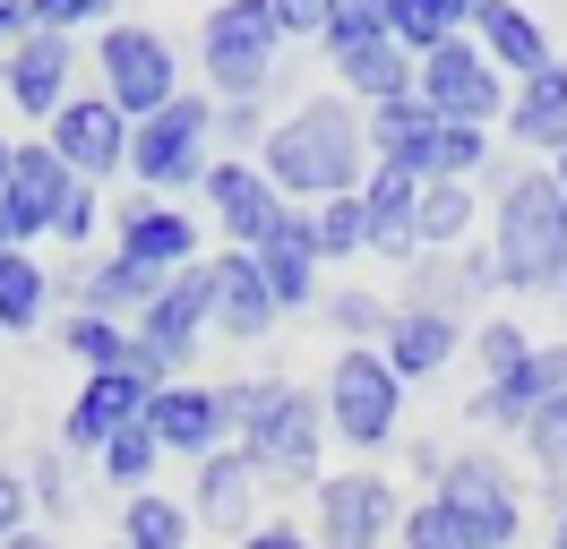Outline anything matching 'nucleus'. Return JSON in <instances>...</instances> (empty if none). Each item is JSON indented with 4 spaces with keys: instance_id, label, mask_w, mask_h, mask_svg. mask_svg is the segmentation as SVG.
<instances>
[{
    "instance_id": "obj_1",
    "label": "nucleus",
    "mask_w": 567,
    "mask_h": 549,
    "mask_svg": "<svg viewBox=\"0 0 567 549\" xmlns=\"http://www.w3.org/2000/svg\"><path fill=\"white\" fill-rule=\"evenodd\" d=\"M249 164L267 172L276 198H292V206L361 198V180H370V121H361V103H344V95H301L276 130L258 137Z\"/></svg>"
},
{
    "instance_id": "obj_2",
    "label": "nucleus",
    "mask_w": 567,
    "mask_h": 549,
    "mask_svg": "<svg viewBox=\"0 0 567 549\" xmlns=\"http://www.w3.org/2000/svg\"><path fill=\"white\" fill-rule=\"evenodd\" d=\"M498 198H491V267H498V292L516 301H550L567 292V198L550 164H516V172H491Z\"/></svg>"
},
{
    "instance_id": "obj_3",
    "label": "nucleus",
    "mask_w": 567,
    "mask_h": 549,
    "mask_svg": "<svg viewBox=\"0 0 567 549\" xmlns=\"http://www.w3.org/2000/svg\"><path fill=\"white\" fill-rule=\"evenodd\" d=\"M233 446L267 489H319L327 473V412L292 377H241L233 386Z\"/></svg>"
},
{
    "instance_id": "obj_4",
    "label": "nucleus",
    "mask_w": 567,
    "mask_h": 549,
    "mask_svg": "<svg viewBox=\"0 0 567 549\" xmlns=\"http://www.w3.org/2000/svg\"><path fill=\"white\" fill-rule=\"evenodd\" d=\"M198 77L207 103H267L284 77V27L267 0H215L198 18Z\"/></svg>"
},
{
    "instance_id": "obj_5",
    "label": "nucleus",
    "mask_w": 567,
    "mask_h": 549,
    "mask_svg": "<svg viewBox=\"0 0 567 549\" xmlns=\"http://www.w3.org/2000/svg\"><path fill=\"white\" fill-rule=\"evenodd\" d=\"M181 52H173V34H155L138 27V18H112L104 34H95V95L138 130V121H155L173 95H189V77H181Z\"/></svg>"
},
{
    "instance_id": "obj_6",
    "label": "nucleus",
    "mask_w": 567,
    "mask_h": 549,
    "mask_svg": "<svg viewBox=\"0 0 567 549\" xmlns=\"http://www.w3.org/2000/svg\"><path fill=\"white\" fill-rule=\"evenodd\" d=\"M207 164H215V103H207V86L173 95L155 121L130 130V180H138L146 198H181V189H198Z\"/></svg>"
},
{
    "instance_id": "obj_7",
    "label": "nucleus",
    "mask_w": 567,
    "mask_h": 549,
    "mask_svg": "<svg viewBox=\"0 0 567 549\" xmlns=\"http://www.w3.org/2000/svg\"><path fill=\"white\" fill-rule=\"evenodd\" d=\"M319 412H327V438H344L353 455L395 446V429H404V377H395L379 352H344V343H336L327 386H319Z\"/></svg>"
},
{
    "instance_id": "obj_8",
    "label": "nucleus",
    "mask_w": 567,
    "mask_h": 549,
    "mask_svg": "<svg viewBox=\"0 0 567 549\" xmlns=\"http://www.w3.org/2000/svg\"><path fill=\"white\" fill-rule=\"evenodd\" d=\"M138 370L155 377V386H173V377H189L198 370V352H207V335H215V283H207V267H181L155 301L138 309Z\"/></svg>"
},
{
    "instance_id": "obj_9",
    "label": "nucleus",
    "mask_w": 567,
    "mask_h": 549,
    "mask_svg": "<svg viewBox=\"0 0 567 549\" xmlns=\"http://www.w3.org/2000/svg\"><path fill=\"white\" fill-rule=\"evenodd\" d=\"M404 498L388 473H319L310 489V541L319 549H395Z\"/></svg>"
},
{
    "instance_id": "obj_10",
    "label": "nucleus",
    "mask_w": 567,
    "mask_h": 549,
    "mask_svg": "<svg viewBox=\"0 0 567 549\" xmlns=\"http://www.w3.org/2000/svg\"><path fill=\"white\" fill-rule=\"evenodd\" d=\"M413 95L439 112V121H456V130H498V112H507V77L491 69V52L456 34V43H439L413 61Z\"/></svg>"
},
{
    "instance_id": "obj_11",
    "label": "nucleus",
    "mask_w": 567,
    "mask_h": 549,
    "mask_svg": "<svg viewBox=\"0 0 567 549\" xmlns=\"http://www.w3.org/2000/svg\"><path fill=\"white\" fill-rule=\"evenodd\" d=\"M430 498H439V507H456L464 524H473V541H482V549H516V541H525V489H516V473L498 464L491 446L447 455V473H439Z\"/></svg>"
},
{
    "instance_id": "obj_12",
    "label": "nucleus",
    "mask_w": 567,
    "mask_h": 549,
    "mask_svg": "<svg viewBox=\"0 0 567 549\" xmlns=\"http://www.w3.org/2000/svg\"><path fill=\"white\" fill-rule=\"evenodd\" d=\"M146 429L164 455L181 464H207L233 446V386H215V377H173V386H155V404H146Z\"/></svg>"
},
{
    "instance_id": "obj_13",
    "label": "nucleus",
    "mask_w": 567,
    "mask_h": 549,
    "mask_svg": "<svg viewBox=\"0 0 567 549\" xmlns=\"http://www.w3.org/2000/svg\"><path fill=\"white\" fill-rule=\"evenodd\" d=\"M43 146L70 164V180H95V189L130 172V121H121V112H112L95 86H78V95L61 103L52 121H43Z\"/></svg>"
},
{
    "instance_id": "obj_14",
    "label": "nucleus",
    "mask_w": 567,
    "mask_h": 549,
    "mask_svg": "<svg viewBox=\"0 0 567 549\" xmlns=\"http://www.w3.org/2000/svg\"><path fill=\"white\" fill-rule=\"evenodd\" d=\"M104 224H112V249H121V258H138V267H155V274L198 267V249H207V232H198V215H189V206L146 198V189L112 198V206H104Z\"/></svg>"
},
{
    "instance_id": "obj_15",
    "label": "nucleus",
    "mask_w": 567,
    "mask_h": 549,
    "mask_svg": "<svg viewBox=\"0 0 567 549\" xmlns=\"http://www.w3.org/2000/svg\"><path fill=\"white\" fill-rule=\"evenodd\" d=\"M146 404H155V377L130 361V370H95L78 377L70 412H61V429H52V446L61 455H104L112 429H130V421H146Z\"/></svg>"
},
{
    "instance_id": "obj_16",
    "label": "nucleus",
    "mask_w": 567,
    "mask_h": 549,
    "mask_svg": "<svg viewBox=\"0 0 567 549\" xmlns=\"http://www.w3.org/2000/svg\"><path fill=\"white\" fill-rule=\"evenodd\" d=\"M559 395H567V343H533L507 377H491V386L464 395V421H473V429H498V438H525V421L542 404H559Z\"/></svg>"
},
{
    "instance_id": "obj_17",
    "label": "nucleus",
    "mask_w": 567,
    "mask_h": 549,
    "mask_svg": "<svg viewBox=\"0 0 567 549\" xmlns=\"http://www.w3.org/2000/svg\"><path fill=\"white\" fill-rule=\"evenodd\" d=\"M258 258V283H267V301H276V318H292V309H319V232H310V206L284 198V215L267 224V240L249 249Z\"/></svg>"
},
{
    "instance_id": "obj_18",
    "label": "nucleus",
    "mask_w": 567,
    "mask_h": 549,
    "mask_svg": "<svg viewBox=\"0 0 567 549\" xmlns=\"http://www.w3.org/2000/svg\"><path fill=\"white\" fill-rule=\"evenodd\" d=\"M198 198H207V215H215V232H224V249H258V240H267V224L284 215L276 180L249 164V155H215L207 180H198Z\"/></svg>"
},
{
    "instance_id": "obj_19",
    "label": "nucleus",
    "mask_w": 567,
    "mask_h": 549,
    "mask_svg": "<svg viewBox=\"0 0 567 549\" xmlns=\"http://www.w3.org/2000/svg\"><path fill=\"white\" fill-rule=\"evenodd\" d=\"M0 95L18 103L27 121H52L61 103L78 95V43L70 34H27L0 52Z\"/></svg>"
},
{
    "instance_id": "obj_20",
    "label": "nucleus",
    "mask_w": 567,
    "mask_h": 549,
    "mask_svg": "<svg viewBox=\"0 0 567 549\" xmlns=\"http://www.w3.org/2000/svg\"><path fill=\"white\" fill-rule=\"evenodd\" d=\"M258 498H267V480L249 473L241 446H224V455H207V464H189V524L198 532H224V541H241L249 524H258Z\"/></svg>"
},
{
    "instance_id": "obj_21",
    "label": "nucleus",
    "mask_w": 567,
    "mask_h": 549,
    "mask_svg": "<svg viewBox=\"0 0 567 549\" xmlns=\"http://www.w3.org/2000/svg\"><path fill=\"white\" fill-rule=\"evenodd\" d=\"M61 198H70V164H61L43 137H18V155H9V189H0L9 240H18V249H27V240H52Z\"/></svg>"
},
{
    "instance_id": "obj_22",
    "label": "nucleus",
    "mask_w": 567,
    "mask_h": 549,
    "mask_svg": "<svg viewBox=\"0 0 567 549\" xmlns=\"http://www.w3.org/2000/svg\"><path fill=\"white\" fill-rule=\"evenodd\" d=\"M464 34H473V43L491 52V69L507 77V86H525V77H542V69L559 61V52H550V27L533 18L525 0H482Z\"/></svg>"
},
{
    "instance_id": "obj_23",
    "label": "nucleus",
    "mask_w": 567,
    "mask_h": 549,
    "mask_svg": "<svg viewBox=\"0 0 567 549\" xmlns=\"http://www.w3.org/2000/svg\"><path fill=\"white\" fill-rule=\"evenodd\" d=\"M207 283H215V335L224 343H267L276 335V301H267L249 249H207Z\"/></svg>"
},
{
    "instance_id": "obj_24",
    "label": "nucleus",
    "mask_w": 567,
    "mask_h": 549,
    "mask_svg": "<svg viewBox=\"0 0 567 549\" xmlns=\"http://www.w3.org/2000/svg\"><path fill=\"white\" fill-rule=\"evenodd\" d=\"M464 335H473L464 318H439V309H404V301H395L388 335H379V361H388L404 386H422V377H439L464 352Z\"/></svg>"
},
{
    "instance_id": "obj_25",
    "label": "nucleus",
    "mask_w": 567,
    "mask_h": 549,
    "mask_svg": "<svg viewBox=\"0 0 567 549\" xmlns=\"http://www.w3.org/2000/svg\"><path fill=\"white\" fill-rule=\"evenodd\" d=\"M498 137L525 146V155H567V61H550L542 77L507 86V112H498Z\"/></svg>"
},
{
    "instance_id": "obj_26",
    "label": "nucleus",
    "mask_w": 567,
    "mask_h": 549,
    "mask_svg": "<svg viewBox=\"0 0 567 549\" xmlns=\"http://www.w3.org/2000/svg\"><path fill=\"white\" fill-rule=\"evenodd\" d=\"M361 215H370V249H379V258H395V267L422 258V180H413V172L370 164V180H361Z\"/></svg>"
},
{
    "instance_id": "obj_27",
    "label": "nucleus",
    "mask_w": 567,
    "mask_h": 549,
    "mask_svg": "<svg viewBox=\"0 0 567 549\" xmlns=\"http://www.w3.org/2000/svg\"><path fill=\"white\" fill-rule=\"evenodd\" d=\"M173 274L138 267V258H121V249H104V258H86V267L70 274V309H95V318H121V327H138V309L164 292Z\"/></svg>"
},
{
    "instance_id": "obj_28",
    "label": "nucleus",
    "mask_w": 567,
    "mask_h": 549,
    "mask_svg": "<svg viewBox=\"0 0 567 549\" xmlns=\"http://www.w3.org/2000/svg\"><path fill=\"white\" fill-rule=\"evenodd\" d=\"M361 121H370V164L430 180V155H439V130H447V121H439L422 95H395V103H379V112H361Z\"/></svg>"
},
{
    "instance_id": "obj_29",
    "label": "nucleus",
    "mask_w": 567,
    "mask_h": 549,
    "mask_svg": "<svg viewBox=\"0 0 567 549\" xmlns=\"http://www.w3.org/2000/svg\"><path fill=\"white\" fill-rule=\"evenodd\" d=\"M61 318V283L35 249H0V335H35Z\"/></svg>"
},
{
    "instance_id": "obj_30",
    "label": "nucleus",
    "mask_w": 567,
    "mask_h": 549,
    "mask_svg": "<svg viewBox=\"0 0 567 549\" xmlns=\"http://www.w3.org/2000/svg\"><path fill=\"white\" fill-rule=\"evenodd\" d=\"M327 69H336V95L361 103V112L413 95V52L404 43H370V52H344V61H327Z\"/></svg>"
},
{
    "instance_id": "obj_31",
    "label": "nucleus",
    "mask_w": 567,
    "mask_h": 549,
    "mask_svg": "<svg viewBox=\"0 0 567 549\" xmlns=\"http://www.w3.org/2000/svg\"><path fill=\"white\" fill-rule=\"evenodd\" d=\"M52 343H61L86 377H95V370H130V361H138V335H130L121 318H95V309H61V318H52Z\"/></svg>"
},
{
    "instance_id": "obj_32",
    "label": "nucleus",
    "mask_w": 567,
    "mask_h": 549,
    "mask_svg": "<svg viewBox=\"0 0 567 549\" xmlns=\"http://www.w3.org/2000/svg\"><path fill=\"white\" fill-rule=\"evenodd\" d=\"M473 224H482V189L473 180H422V249L456 258V249H473Z\"/></svg>"
},
{
    "instance_id": "obj_33",
    "label": "nucleus",
    "mask_w": 567,
    "mask_h": 549,
    "mask_svg": "<svg viewBox=\"0 0 567 549\" xmlns=\"http://www.w3.org/2000/svg\"><path fill=\"white\" fill-rule=\"evenodd\" d=\"M198 541V524L181 507L173 489H138V498H121V549H189Z\"/></svg>"
},
{
    "instance_id": "obj_34",
    "label": "nucleus",
    "mask_w": 567,
    "mask_h": 549,
    "mask_svg": "<svg viewBox=\"0 0 567 549\" xmlns=\"http://www.w3.org/2000/svg\"><path fill=\"white\" fill-rule=\"evenodd\" d=\"M319 318L344 335V352H379L395 301H388V292H370V283H336V292H319Z\"/></svg>"
},
{
    "instance_id": "obj_35",
    "label": "nucleus",
    "mask_w": 567,
    "mask_h": 549,
    "mask_svg": "<svg viewBox=\"0 0 567 549\" xmlns=\"http://www.w3.org/2000/svg\"><path fill=\"white\" fill-rule=\"evenodd\" d=\"M379 18H388V43H404L413 61L464 34V9H456V0H379Z\"/></svg>"
},
{
    "instance_id": "obj_36",
    "label": "nucleus",
    "mask_w": 567,
    "mask_h": 549,
    "mask_svg": "<svg viewBox=\"0 0 567 549\" xmlns=\"http://www.w3.org/2000/svg\"><path fill=\"white\" fill-rule=\"evenodd\" d=\"M533 343H542V335H533L525 318H498V309H482V318H473V335H464V352L482 361V386H491V377H507L516 361H525Z\"/></svg>"
},
{
    "instance_id": "obj_37",
    "label": "nucleus",
    "mask_w": 567,
    "mask_h": 549,
    "mask_svg": "<svg viewBox=\"0 0 567 549\" xmlns=\"http://www.w3.org/2000/svg\"><path fill=\"white\" fill-rule=\"evenodd\" d=\"M95 464H104V480L121 489V498H138V489H155L164 446H155V429H146V421H130V429H112V446L95 455Z\"/></svg>"
},
{
    "instance_id": "obj_38",
    "label": "nucleus",
    "mask_w": 567,
    "mask_h": 549,
    "mask_svg": "<svg viewBox=\"0 0 567 549\" xmlns=\"http://www.w3.org/2000/svg\"><path fill=\"white\" fill-rule=\"evenodd\" d=\"M310 232H319V267H344L353 249H370V215H361V198H319Z\"/></svg>"
},
{
    "instance_id": "obj_39",
    "label": "nucleus",
    "mask_w": 567,
    "mask_h": 549,
    "mask_svg": "<svg viewBox=\"0 0 567 549\" xmlns=\"http://www.w3.org/2000/svg\"><path fill=\"white\" fill-rule=\"evenodd\" d=\"M395 549H482L473 541V524L456 507H439V498H413L404 524H395Z\"/></svg>"
},
{
    "instance_id": "obj_40",
    "label": "nucleus",
    "mask_w": 567,
    "mask_h": 549,
    "mask_svg": "<svg viewBox=\"0 0 567 549\" xmlns=\"http://www.w3.org/2000/svg\"><path fill=\"white\" fill-rule=\"evenodd\" d=\"M525 455H533V473L567 498V395H559V404H542L525 421Z\"/></svg>"
},
{
    "instance_id": "obj_41",
    "label": "nucleus",
    "mask_w": 567,
    "mask_h": 549,
    "mask_svg": "<svg viewBox=\"0 0 567 549\" xmlns=\"http://www.w3.org/2000/svg\"><path fill=\"white\" fill-rule=\"evenodd\" d=\"M370 43H388V18H379V0H336V18H327L319 52H327V61H344V52H370Z\"/></svg>"
},
{
    "instance_id": "obj_42",
    "label": "nucleus",
    "mask_w": 567,
    "mask_h": 549,
    "mask_svg": "<svg viewBox=\"0 0 567 549\" xmlns=\"http://www.w3.org/2000/svg\"><path fill=\"white\" fill-rule=\"evenodd\" d=\"M95 232H104V189H95V180H70V198H61V215H52V240L78 258Z\"/></svg>"
},
{
    "instance_id": "obj_43",
    "label": "nucleus",
    "mask_w": 567,
    "mask_h": 549,
    "mask_svg": "<svg viewBox=\"0 0 567 549\" xmlns=\"http://www.w3.org/2000/svg\"><path fill=\"white\" fill-rule=\"evenodd\" d=\"M112 18H121V0H35V34H70V43L86 27L104 34Z\"/></svg>"
},
{
    "instance_id": "obj_44",
    "label": "nucleus",
    "mask_w": 567,
    "mask_h": 549,
    "mask_svg": "<svg viewBox=\"0 0 567 549\" xmlns=\"http://www.w3.org/2000/svg\"><path fill=\"white\" fill-rule=\"evenodd\" d=\"M27 489H35V515H70V455L43 446L35 464H27Z\"/></svg>"
},
{
    "instance_id": "obj_45",
    "label": "nucleus",
    "mask_w": 567,
    "mask_h": 549,
    "mask_svg": "<svg viewBox=\"0 0 567 549\" xmlns=\"http://www.w3.org/2000/svg\"><path fill=\"white\" fill-rule=\"evenodd\" d=\"M35 532V489H27V464H0V541Z\"/></svg>"
},
{
    "instance_id": "obj_46",
    "label": "nucleus",
    "mask_w": 567,
    "mask_h": 549,
    "mask_svg": "<svg viewBox=\"0 0 567 549\" xmlns=\"http://www.w3.org/2000/svg\"><path fill=\"white\" fill-rule=\"evenodd\" d=\"M276 130L267 121V103H215V146H249L258 155V137Z\"/></svg>"
},
{
    "instance_id": "obj_47",
    "label": "nucleus",
    "mask_w": 567,
    "mask_h": 549,
    "mask_svg": "<svg viewBox=\"0 0 567 549\" xmlns=\"http://www.w3.org/2000/svg\"><path fill=\"white\" fill-rule=\"evenodd\" d=\"M267 9H276L284 43H319V34H327V18H336V0H267Z\"/></svg>"
},
{
    "instance_id": "obj_48",
    "label": "nucleus",
    "mask_w": 567,
    "mask_h": 549,
    "mask_svg": "<svg viewBox=\"0 0 567 549\" xmlns=\"http://www.w3.org/2000/svg\"><path fill=\"white\" fill-rule=\"evenodd\" d=\"M233 549H319V541H310V524H292V515H258Z\"/></svg>"
},
{
    "instance_id": "obj_49",
    "label": "nucleus",
    "mask_w": 567,
    "mask_h": 549,
    "mask_svg": "<svg viewBox=\"0 0 567 549\" xmlns=\"http://www.w3.org/2000/svg\"><path fill=\"white\" fill-rule=\"evenodd\" d=\"M447 455H456V446H439V438H413V455H404V473H422L430 489H439V473H447Z\"/></svg>"
},
{
    "instance_id": "obj_50",
    "label": "nucleus",
    "mask_w": 567,
    "mask_h": 549,
    "mask_svg": "<svg viewBox=\"0 0 567 549\" xmlns=\"http://www.w3.org/2000/svg\"><path fill=\"white\" fill-rule=\"evenodd\" d=\"M35 34V0H0V52Z\"/></svg>"
},
{
    "instance_id": "obj_51",
    "label": "nucleus",
    "mask_w": 567,
    "mask_h": 549,
    "mask_svg": "<svg viewBox=\"0 0 567 549\" xmlns=\"http://www.w3.org/2000/svg\"><path fill=\"white\" fill-rule=\"evenodd\" d=\"M0 549H70V541H52V532L35 524V532H18V541H0Z\"/></svg>"
},
{
    "instance_id": "obj_52",
    "label": "nucleus",
    "mask_w": 567,
    "mask_h": 549,
    "mask_svg": "<svg viewBox=\"0 0 567 549\" xmlns=\"http://www.w3.org/2000/svg\"><path fill=\"white\" fill-rule=\"evenodd\" d=\"M550 549H567V498H559V515H550Z\"/></svg>"
},
{
    "instance_id": "obj_53",
    "label": "nucleus",
    "mask_w": 567,
    "mask_h": 549,
    "mask_svg": "<svg viewBox=\"0 0 567 549\" xmlns=\"http://www.w3.org/2000/svg\"><path fill=\"white\" fill-rule=\"evenodd\" d=\"M9 155H18V137L0 130V189H9Z\"/></svg>"
},
{
    "instance_id": "obj_54",
    "label": "nucleus",
    "mask_w": 567,
    "mask_h": 549,
    "mask_svg": "<svg viewBox=\"0 0 567 549\" xmlns=\"http://www.w3.org/2000/svg\"><path fill=\"white\" fill-rule=\"evenodd\" d=\"M550 180H559V198H567V155H550Z\"/></svg>"
},
{
    "instance_id": "obj_55",
    "label": "nucleus",
    "mask_w": 567,
    "mask_h": 549,
    "mask_svg": "<svg viewBox=\"0 0 567 549\" xmlns=\"http://www.w3.org/2000/svg\"><path fill=\"white\" fill-rule=\"evenodd\" d=\"M0 249H18V240H9V215H0Z\"/></svg>"
},
{
    "instance_id": "obj_56",
    "label": "nucleus",
    "mask_w": 567,
    "mask_h": 549,
    "mask_svg": "<svg viewBox=\"0 0 567 549\" xmlns=\"http://www.w3.org/2000/svg\"><path fill=\"white\" fill-rule=\"evenodd\" d=\"M456 9H464V27H473V9H482V0H456Z\"/></svg>"
},
{
    "instance_id": "obj_57",
    "label": "nucleus",
    "mask_w": 567,
    "mask_h": 549,
    "mask_svg": "<svg viewBox=\"0 0 567 549\" xmlns=\"http://www.w3.org/2000/svg\"><path fill=\"white\" fill-rule=\"evenodd\" d=\"M0 429H9V395H0Z\"/></svg>"
},
{
    "instance_id": "obj_58",
    "label": "nucleus",
    "mask_w": 567,
    "mask_h": 549,
    "mask_svg": "<svg viewBox=\"0 0 567 549\" xmlns=\"http://www.w3.org/2000/svg\"><path fill=\"white\" fill-rule=\"evenodd\" d=\"M112 549H121V541H112Z\"/></svg>"
}]
</instances>
